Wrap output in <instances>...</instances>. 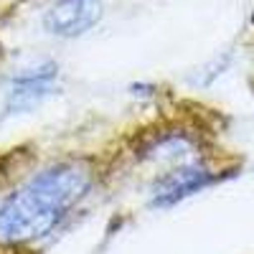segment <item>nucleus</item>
<instances>
[{"label": "nucleus", "instance_id": "nucleus-1", "mask_svg": "<svg viewBox=\"0 0 254 254\" xmlns=\"http://www.w3.org/2000/svg\"><path fill=\"white\" fill-rule=\"evenodd\" d=\"M89 188L92 171L81 163L38 173L0 206V244H26L51 234Z\"/></svg>", "mask_w": 254, "mask_h": 254}, {"label": "nucleus", "instance_id": "nucleus-2", "mask_svg": "<svg viewBox=\"0 0 254 254\" xmlns=\"http://www.w3.org/2000/svg\"><path fill=\"white\" fill-rule=\"evenodd\" d=\"M102 15L99 0H56L46 10L44 26L49 33L61 38H74L87 33Z\"/></svg>", "mask_w": 254, "mask_h": 254}, {"label": "nucleus", "instance_id": "nucleus-3", "mask_svg": "<svg viewBox=\"0 0 254 254\" xmlns=\"http://www.w3.org/2000/svg\"><path fill=\"white\" fill-rule=\"evenodd\" d=\"M211 171L203 168L201 163H190V165H181L173 171H165L155 186H153V203L155 206H165V203H176L178 198L196 193L203 186L211 183Z\"/></svg>", "mask_w": 254, "mask_h": 254}, {"label": "nucleus", "instance_id": "nucleus-4", "mask_svg": "<svg viewBox=\"0 0 254 254\" xmlns=\"http://www.w3.org/2000/svg\"><path fill=\"white\" fill-rule=\"evenodd\" d=\"M54 76H56L54 64H46V66H38V69H26L23 74H18L10 92V107L31 110L36 104H41V99L51 94Z\"/></svg>", "mask_w": 254, "mask_h": 254}]
</instances>
